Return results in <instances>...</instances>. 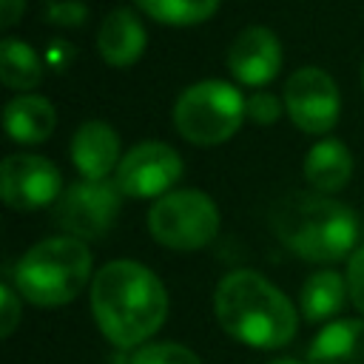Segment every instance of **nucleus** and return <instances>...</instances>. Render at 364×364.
<instances>
[{
    "mask_svg": "<svg viewBox=\"0 0 364 364\" xmlns=\"http://www.w3.org/2000/svg\"><path fill=\"white\" fill-rule=\"evenodd\" d=\"M91 313L114 347H142L165 324L168 293L145 264L114 259L91 279Z\"/></svg>",
    "mask_w": 364,
    "mask_h": 364,
    "instance_id": "1",
    "label": "nucleus"
},
{
    "mask_svg": "<svg viewBox=\"0 0 364 364\" xmlns=\"http://www.w3.org/2000/svg\"><path fill=\"white\" fill-rule=\"evenodd\" d=\"M213 310L222 330L259 350H279L296 336L293 301L256 270H230L219 279Z\"/></svg>",
    "mask_w": 364,
    "mask_h": 364,
    "instance_id": "2",
    "label": "nucleus"
},
{
    "mask_svg": "<svg viewBox=\"0 0 364 364\" xmlns=\"http://www.w3.org/2000/svg\"><path fill=\"white\" fill-rule=\"evenodd\" d=\"M270 228L279 242L304 262H338L358 242V216L344 202L316 193L290 191L270 208Z\"/></svg>",
    "mask_w": 364,
    "mask_h": 364,
    "instance_id": "3",
    "label": "nucleus"
},
{
    "mask_svg": "<svg viewBox=\"0 0 364 364\" xmlns=\"http://www.w3.org/2000/svg\"><path fill=\"white\" fill-rule=\"evenodd\" d=\"M91 250L77 236H51L28 247L14 264L17 293L37 307H60L91 279Z\"/></svg>",
    "mask_w": 364,
    "mask_h": 364,
    "instance_id": "4",
    "label": "nucleus"
},
{
    "mask_svg": "<svg viewBox=\"0 0 364 364\" xmlns=\"http://www.w3.org/2000/svg\"><path fill=\"white\" fill-rule=\"evenodd\" d=\"M247 117V100L225 80L188 85L173 105V125L182 139L210 148L228 142Z\"/></svg>",
    "mask_w": 364,
    "mask_h": 364,
    "instance_id": "5",
    "label": "nucleus"
},
{
    "mask_svg": "<svg viewBox=\"0 0 364 364\" xmlns=\"http://www.w3.org/2000/svg\"><path fill=\"white\" fill-rule=\"evenodd\" d=\"M148 230L171 250H199L216 239L219 210L208 193L196 188H179L151 205Z\"/></svg>",
    "mask_w": 364,
    "mask_h": 364,
    "instance_id": "6",
    "label": "nucleus"
},
{
    "mask_svg": "<svg viewBox=\"0 0 364 364\" xmlns=\"http://www.w3.org/2000/svg\"><path fill=\"white\" fill-rule=\"evenodd\" d=\"M122 191L111 179H82L68 185L54 202V222L77 239H102L119 213Z\"/></svg>",
    "mask_w": 364,
    "mask_h": 364,
    "instance_id": "7",
    "label": "nucleus"
},
{
    "mask_svg": "<svg viewBox=\"0 0 364 364\" xmlns=\"http://www.w3.org/2000/svg\"><path fill=\"white\" fill-rule=\"evenodd\" d=\"M182 156L168 142H139L134 145L117 165L114 182L122 191V196L131 199H159L173 191V185L182 179Z\"/></svg>",
    "mask_w": 364,
    "mask_h": 364,
    "instance_id": "8",
    "label": "nucleus"
},
{
    "mask_svg": "<svg viewBox=\"0 0 364 364\" xmlns=\"http://www.w3.org/2000/svg\"><path fill=\"white\" fill-rule=\"evenodd\" d=\"M282 102L293 125L301 128L304 134L333 131L341 114V94H338L336 80L316 65H304L290 74V80L284 82Z\"/></svg>",
    "mask_w": 364,
    "mask_h": 364,
    "instance_id": "9",
    "label": "nucleus"
},
{
    "mask_svg": "<svg viewBox=\"0 0 364 364\" xmlns=\"http://www.w3.org/2000/svg\"><path fill=\"white\" fill-rule=\"evenodd\" d=\"M0 193L14 210H37L60 199L63 173L40 154H11L0 168Z\"/></svg>",
    "mask_w": 364,
    "mask_h": 364,
    "instance_id": "10",
    "label": "nucleus"
},
{
    "mask_svg": "<svg viewBox=\"0 0 364 364\" xmlns=\"http://www.w3.org/2000/svg\"><path fill=\"white\" fill-rule=\"evenodd\" d=\"M228 68L230 74L253 88L267 85L282 68V43L264 26L242 28L228 46Z\"/></svg>",
    "mask_w": 364,
    "mask_h": 364,
    "instance_id": "11",
    "label": "nucleus"
},
{
    "mask_svg": "<svg viewBox=\"0 0 364 364\" xmlns=\"http://www.w3.org/2000/svg\"><path fill=\"white\" fill-rule=\"evenodd\" d=\"M71 162L82 179H105L119 165V136L102 119L82 122L71 136Z\"/></svg>",
    "mask_w": 364,
    "mask_h": 364,
    "instance_id": "12",
    "label": "nucleus"
},
{
    "mask_svg": "<svg viewBox=\"0 0 364 364\" xmlns=\"http://www.w3.org/2000/svg\"><path fill=\"white\" fill-rule=\"evenodd\" d=\"M97 48H100V57L114 68L134 65L145 51V28L139 17L125 6H117L114 11H108L97 34Z\"/></svg>",
    "mask_w": 364,
    "mask_h": 364,
    "instance_id": "13",
    "label": "nucleus"
},
{
    "mask_svg": "<svg viewBox=\"0 0 364 364\" xmlns=\"http://www.w3.org/2000/svg\"><path fill=\"white\" fill-rule=\"evenodd\" d=\"M307 364H364V318H338L318 330Z\"/></svg>",
    "mask_w": 364,
    "mask_h": 364,
    "instance_id": "14",
    "label": "nucleus"
},
{
    "mask_svg": "<svg viewBox=\"0 0 364 364\" xmlns=\"http://www.w3.org/2000/svg\"><path fill=\"white\" fill-rule=\"evenodd\" d=\"M54 122H57V114H54V105L46 97L20 94V97L9 100L6 108H3L6 134L20 145L46 142L54 131Z\"/></svg>",
    "mask_w": 364,
    "mask_h": 364,
    "instance_id": "15",
    "label": "nucleus"
},
{
    "mask_svg": "<svg viewBox=\"0 0 364 364\" xmlns=\"http://www.w3.org/2000/svg\"><path fill=\"white\" fill-rule=\"evenodd\" d=\"M353 156L341 139H318L304 156V179L316 193H336L350 182Z\"/></svg>",
    "mask_w": 364,
    "mask_h": 364,
    "instance_id": "16",
    "label": "nucleus"
},
{
    "mask_svg": "<svg viewBox=\"0 0 364 364\" xmlns=\"http://www.w3.org/2000/svg\"><path fill=\"white\" fill-rule=\"evenodd\" d=\"M347 279L336 270H318L313 276H307V282L301 284L299 293V307L304 313L307 321H324L330 316H336L344 307L347 299Z\"/></svg>",
    "mask_w": 364,
    "mask_h": 364,
    "instance_id": "17",
    "label": "nucleus"
},
{
    "mask_svg": "<svg viewBox=\"0 0 364 364\" xmlns=\"http://www.w3.org/2000/svg\"><path fill=\"white\" fill-rule=\"evenodd\" d=\"M0 80L6 88L31 91L43 82V60L23 40L6 37L0 43Z\"/></svg>",
    "mask_w": 364,
    "mask_h": 364,
    "instance_id": "18",
    "label": "nucleus"
},
{
    "mask_svg": "<svg viewBox=\"0 0 364 364\" xmlns=\"http://www.w3.org/2000/svg\"><path fill=\"white\" fill-rule=\"evenodd\" d=\"M222 0H136L139 11L165 26H196L216 14Z\"/></svg>",
    "mask_w": 364,
    "mask_h": 364,
    "instance_id": "19",
    "label": "nucleus"
},
{
    "mask_svg": "<svg viewBox=\"0 0 364 364\" xmlns=\"http://www.w3.org/2000/svg\"><path fill=\"white\" fill-rule=\"evenodd\" d=\"M131 364H202V361L185 344H176V341H154V344L136 347V353L131 355Z\"/></svg>",
    "mask_w": 364,
    "mask_h": 364,
    "instance_id": "20",
    "label": "nucleus"
},
{
    "mask_svg": "<svg viewBox=\"0 0 364 364\" xmlns=\"http://www.w3.org/2000/svg\"><path fill=\"white\" fill-rule=\"evenodd\" d=\"M85 6L82 3H77V0H65V3H46L43 6V20H48L51 26H60V28H65V26H80L82 20H85Z\"/></svg>",
    "mask_w": 364,
    "mask_h": 364,
    "instance_id": "21",
    "label": "nucleus"
},
{
    "mask_svg": "<svg viewBox=\"0 0 364 364\" xmlns=\"http://www.w3.org/2000/svg\"><path fill=\"white\" fill-rule=\"evenodd\" d=\"M347 290H350V301L358 313H364V245L355 247L350 253V262H347Z\"/></svg>",
    "mask_w": 364,
    "mask_h": 364,
    "instance_id": "22",
    "label": "nucleus"
},
{
    "mask_svg": "<svg viewBox=\"0 0 364 364\" xmlns=\"http://www.w3.org/2000/svg\"><path fill=\"white\" fill-rule=\"evenodd\" d=\"M282 105H284V102H279L273 94L256 91V94H250V100H247V117H250L256 125H270V122H276V119L282 117Z\"/></svg>",
    "mask_w": 364,
    "mask_h": 364,
    "instance_id": "23",
    "label": "nucleus"
},
{
    "mask_svg": "<svg viewBox=\"0 0 364 364\" xmlns=\"http://www.w3.org/2000/svg\"><path fill=\"white\" fill-rule=\"evenodd\" d=\"M0 293H3V321H0V336L9 338V336L14 333V327H17V321H20V301H17V293H14L11 284H3Z\"/></svg>",
    "mask_w": 364,
    "mask_h": 364,
    "instance_id": "24",
    "label": "nucleus"
},
{
    "mask_svg": "<svg viewBox=\"0 0 364 364\" xmlns=\"http://www.w3.org/2000/svg\"><path fill=\"white\" fill-rule=\"evenodd\" d=\"M74 60V46H68L65 40H51L48 51H46V63L54 68V71H65Z\"/></svg>",
    "mask_w": 364,
    "mask_h": 364,
    "instance_id": "25",
    "label": "nucleus"
},
{
    "mask_svg": "<svg viewBox=\"0 0 364 364\" xmlns=\"http://www.w3.org/2000/svg\"><path fill=\"white\" fill-rule=\"evenodd\" d=\"M23 3H26V0H0V26H3V28L14 26V23L20 20Z\"/></svg>",
    "mask_w": 364,
    "mask_h": 364,
    "instance_id": "26",
    "label": "nucleus"
},
{
    "mask_svg": "<svg viewBox=\"0 0 364 364\" xmlns=\"http://www.w3.org/2000/svg\"><path fill=\"white\" fill-rule=\"evenodd\" d=\"M267 364H301V361H296V358H276V361H267Z\"/></svg>",
    "mask_w": 364,
    "mask_h": 364,
    "instance_id": "27",
    "label": "nucleus"
},
{
    "mask_svg": "<svg viewBox=\"0 0 364 364\" xmlns=\"http://www.w3.org/2000/svg\"><path fill=\"white\" fill-rule=\"evenodd\" d=\"M361 85H364V68H361Z\"/></svg>",
    "mask_w": 364,
    "mask_h": 364,
    "instance_id": "28",
    "label": "nucleus"
}]
</instances>
